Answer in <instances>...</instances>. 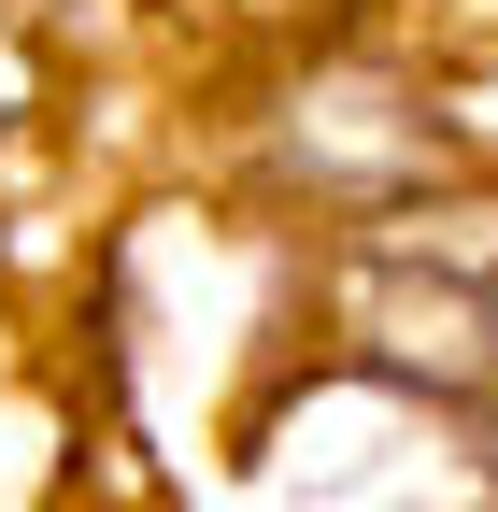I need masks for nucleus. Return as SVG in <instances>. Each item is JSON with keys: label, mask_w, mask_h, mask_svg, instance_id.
I'll list each match as a JSON object with an SVG mask.
<instances>
[{"label": "nucleus", "mask_w": 498, "mask_h": 512, "mask_svg": "<svg viewBox=\"0 0 498 512\" xmlns=\"http://www.w3.org/2000/svg\"><path fill=\"white\" fill-rule=\"evenodd\" d=\"M370 313L399 328V356L442 384V399H470L498 427V214L385 242V256H370Z\"/></svg>", "instance_id": "obj_1"}]
</instances>
